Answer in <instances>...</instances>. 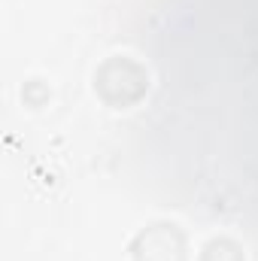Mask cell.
<instances>
[{
	"instance_id": "obj_2",
	"label": "cell",
	"mask_w": 258,
	"mask_h": 261,
	"mask_svg": "<svg viewBox=\"0 0 258 261\" xmlns=\"http://www.w3.org/2000/svg\"><path fill=\"white\" fill-rule=\"evenodd\" d=\"M131 252L134 261H186V237L176 225L158 222L137 234Z\"/></svg>"
},
{
	"instance_id": "obj_1",
	"label": "cell",
	"mask_w": 258,
	"mask_h": 261,
	"mask_svg": "<svg viewBox=\"0 0 258 261\" xmlns=\"http://www.w3.org/2000/svg\"><path fill=\"white\" fill-rule=\"evenodd\" d=\"M94 85L100 91V97L113 107H131L146 94V70L140 64H134L128 58H110L107 64L97 70Z\"/></svg>"
},
{
	"instance_id": "obj_3",
	"label": "cell",
	"mask_w": 258,
	"mask_h": 261,
	"mask_svg": "<svg viewBox=\"0 0 258 261\" xmlns=\"http://www.w3.org/2000/svg\"><path fill=\"white\" fill-rule=\"evenodd\" d=\"M203 261H243L237 243L231 240H213L207 249H203Z\"/></svg>"
}]
</instances>
